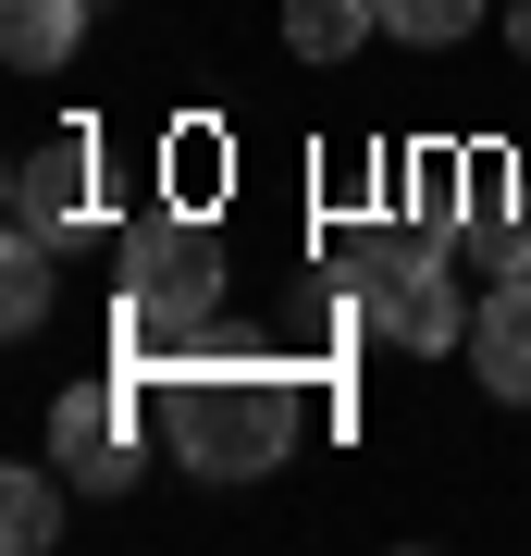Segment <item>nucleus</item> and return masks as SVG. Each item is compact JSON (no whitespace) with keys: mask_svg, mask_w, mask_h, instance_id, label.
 <instances>
[{"mask_svg":"<svg viewBox=\"0 0 531 556\" xmlns=\"http://www.w3.org/2000/svg\"><path fill=\"white\" fill-rule=\"evenodd\" d=\"M161 433L198 482H260L296 445V396H285V371H186L161 396Z\"/></svg>","mask_w":531,"mask_h":556,"instance_id":"f257e3e1","label":"nucleus"},{"mask_svg":"<svg viewBox=\"0 0 531 556\" xmlns=\"http://www.w3.org/2000/svg\"><path fill=\"white\" fill-rule=\"evenodd\" d=\"M211 309H223V248H211V223L198 211H149L137 236H124V346L161 358V346H198L211 334Z\"/></svg>","mask_w":531,"mask_h":556,"instance_id":"f03ea898","label":"nucleus"},{"mask_svg":"<svg viewBox=\"0 0 531 556\" xmlns=\"http://www.w3.org/2000/svg\"><path fill=\"white\" fill-rule=\"evenodd\" d=\"M358 309H371V334L445 358L457 334H470V309H457V260L445 248H371L358 260Z\"/></svg>","mask_w":531,"mask_h":556,"instance_id":"7ed1b4c3","label":"nucleus"},{"mask_svg":"<svg viewBox=\"0 0 531 556\" xmlns=\"http://www.w3.org/2000/svg\"><path fill=\"white\" fill-rule=\"evenodd\" d=\"M50 457L87 495H124V482H137V408H124V383H75V396L50 408Z\"/></svg>","mask_w":531,"mask_h":556,"instance_id":"20e7f679","label":"nucleus"},{"mask_svg":"<svg viewBox=\"0 0 531 556\" xmlns=\"http://www.w3.org/2000/svg\"><path fill=\"white\" fill-rule=\"evenodd\" d=\"M470 371L507 408H531V273H494V298L470 309Z\"/></svg>","mask_w":531,"mask_h":556,"instance_id":"39448f33","label":"nucleus"},{"mask_svg":"<svg viewBox=\"0 0 531 556\" xmlns=\"http://www.w3.org/2000/svg\"><path fill=\"white\" fill-rule=\"evenodd\" d=\"M87 186H99L87 137H50V149H25V174H13V223H38V236H75V223H87Z\"/></svg>","mask_w":531,"mask_h":556,"instance_id":"423d86ee","label":"nucleus"},{"mask_svg":"<svg viewBox=\"0 0 531 556\" xmlns=\"http://www.w3.org/2000/svg\"><path fill=\"white\" fill-rule=\"evenodd\" d=\"M87 13L99 0H0V62H13V75H62L75 38H87Z\"/></svg>","mask_w":531,"mask_h":556,"instance_id":"0eeeda50","label":"nucleus"},{"mask_svg":"<svg viewBox=\"0 0 531 556\" xmlns=\"http://www.w3.org/2000/svg\"><path fill=\"white\" fill-rule=\"evenodd\" d=\"M50 298H62V236L13 223V248H0V321H13V334H38Z\"/></svg>","mask_w":531,"mask_h":556,"instance_id":"6e6552de","label":"nucleus"},{"mask_svg":"<svg viewBox=\"0 0 531 556\" xmlns=\"http://www.w3.org/2000/svg\"><path fill=\"white\" fill-rule=\"evenodd\" d=\"M383 25V0H285V50L296 62H358Z\"/></svg>","mask_w":531,"mask_h":556,"instance_id":"1a4fd4ad","label":"nucleus"},{"mask_svg":"<svg viewBox=\"0 0 531 556\" xmlns=\"http://www.w3.org/2000/svg\"><path fill=\"white\" fill-rule=\"evenodd\" d=\"M62 532V495H50V470H13V482H0V544H13V556H38Z\"/></svg>","mask_w":531,"mask_h":556,"instance_id":"9d476101","label":"nucleus"},{"mask_svg":"<svg viewBox=\"0 0 531 556\" xmlns=\"http://www.w3.org/2000/svg\"><path fill=\"white\" fill-rule=\"evenodd\" d=\"M470 25H482V0H383V38H408V50H445Z\"/></svg>","mask_w":531,"mask_h":556,"instance_id":"9b49d317","label":"nucleus"},{"mask_svg":"<svg viewBox=\"0 0 531 556\" xmlns=\"http://www.w3.org/2000/svg\"><path fill=\"white\" fill-rule=\"evenodd\" d=\"M507 38H519V62H531V0H519V13H507Z\"/></svg>","mask_w":531,"mask_h":556,"instance_id":"f8f14e48","label":"nucleus"}]
</instances>
